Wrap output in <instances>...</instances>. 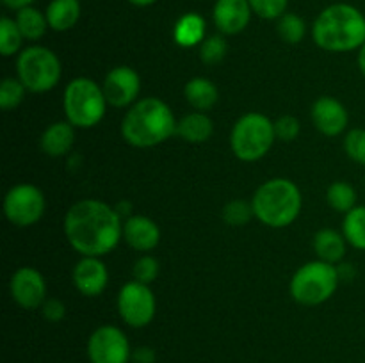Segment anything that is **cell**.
<instances>
[{"label": "cell", "mask_w": 365, "mask_h": 363, "mask_svg": "<svg viewBox=\"0 0 365 363\" xmlns=\"http://www.w3.org/2000/svg\"><path fill=\"white\" fill-rule=\"evenodd\" d=\"M64 235L82 256H103L113 251L123 237V221L107 203L82 199L64 216Z\"/></svg>", "instance_id": "obj_1"}, {"label": "cell", "mask_w": 365, "mask_h": 363, "mask_svg": "<svg viewBox=\"0 0 365 363\" xmlns=\"http://www.w3.org/2000/svg\"><path fill=\"white\" fill-rule=\"evenodd\" d=\"M175 114L155 96L138 100L121 121V135L135 148H152L177 134Z\"/></svg>", "instance_id": "obj_2"}, {"label": "cell", "mask_w": 365, "mask_h": 363, "mask_svg": "<svg viewBox=\"0 0 365 363\" xmlns=\"http://www.w3.org/2000/svg\"><path fill=\"white\" fill-rule=\"evenodd\" d=\"M312 34L323 50L351 52L365 43V16L349 4H334L321 11Z\"/></svg>", "instance_id": "obj_3"}, {"label": "cell", "mask_w": 365, "mask_h": 363, "mask_svg": "<svg viewBox=\"0 0 365 363\" xmlns=\"http://www.w3.org/2000/svg\"><path fill=\"white\" fill-rule=\"evenodd\" d=\"M255 217L271 228H285L302 212V192L289 178H271L255 191L252 199Z\"/></svg>", "instance_id": "obj_4"}, {"label": "cell", "mask_w": 365, "mask_h": 363, "mask_svg": "<svg viewBox=\"0 0 365 363\" xmlns=\"http://www.w3.org/2000/svg\"><path fill=\"white\" fill-rule=\"evenodd\" d=\"M103 89L93 78L77 77L64 89L63 107L66 121L77 128H93L103 120L107 109Z\"/></svg>", "instance_id": "obj_5"}, {"label": "cell", "mask_w": 365, "mask_h": 363, "mask_svg": "<svg viewBox=\"0 0 365 363\" xmlns=\"http://www.w3.org/2000/svg\"><path fill=\"white\" fill-rule=\"evenodd\" d=\"M277 141L274 121L260 112H248L235 121L230 135L234 155L245 162H255L269 153Z\"/></svg>", "instance_id": "obj_6"}, {"label": "cell", "mask_w": 365, "mask_h": 363, "mask_svg": "<svg viewBox=\"0 0 365 363\" xmlns=\"http://www.w3.org/2000/svg\"><path fill=\"white\" fill-rule=\"evenodd\" d=\"M341 274L334 263L314 260L299 267L291 280V295L296 302L316 306L335 294Z\"/></svg>", "instance_id": "obj_7"}, {"label": "cell", "mask_w": 365, "mask_h": 363, "mask_svg": "<svg viewBox=\"0 0 365 363\" xmlns=\"http://www.w3.org/2000/svg\"><path fill=\"white\" fill-rule=\"evenodd\" d=\"M61 60L46 46H29L16 60V73L31 93H46L61 80Z\"/></svg>", "instance_id": "obj_8"}, {"label": "cell", "mask_w": 365, "mask_h": 363, "mask_svg": "<svg viewBox=\"0 0 365 363\" xmlns=\"http://www.w3.org/2000/svg\"><path fill=\"white\" fill-rule=\"evenodd\" d=\"M45 194L32 184L14 185L4 198V214L7 221L18 228L38 223L45 214Z\"/></svg>", "instance_id": "obj_9"}, {"label": "cell", "mask_w": 365, "mask_h": 363, "mask_svg": "<svg viewBox=\"0 0 365 363\" xmlns=\"http://www.w3.org/2000/svg\"><path fill=\"white\" fill-rule=\"evenodd\" d=\"M118 312L128 326H148L157 312L155 295L152 288L135 280L125 283L118 294Z\"/></svg>", "instance_id": "obj_10"}, {"label": "cell", "mask_w": 365, "mask_h": 363, "mask_svg": "<svg viewBox=\"0 0 365 363\" xmlns=\"http://www.w3.org/2000/svg\"><path fill=\"white\" fill-rule=\"evenodd\" d=\"M88 356L91 363H128L132 351L127 335L116 326H100L89 337Z\"/></svg>", "instance_id": "obj_11"}, {"label": "cell", "mask_w": 365, "mask_h": 363, "mask_svg": "<svg viewBox=\"0 0 365 363\" xmlns=\"http://www.w3.org/2000/svg\"><path fill=\"white\" fill-rule=\"evenodd\" d=\"M103 95L113 107H128L138 102L141 91V77L128 66H116L103 78Z\"/></svg>", "instance_id": "obj_12"}, {"label": "cell", "mask_w": 365, "mask_h": 363, "mask_svg": "<svg viewBox=\"0 0 365 363\" xmlns=\"http://www.w3.org/2000/svg\"><path fill=\"white\" fill-rule=\"evenodd\" d=\"M11 295L25 310L41 308L46 301V283L43 274L34 267H20L11 276Z\"/></svg>", "instance_id": "obj_13"}, {"label": "cell", "mask_w": 365, "mask_h": 363, "mask_svg": "<svg viewBox=\"0 0 365 363\" xmlns=\"http://www.w3.org/2000/svg\"><path fill=\"white\" fill-rule=\"evenodd\" d=\"M71 280L82 295L96 298L106 290L109 283V273L100 256H82V260H78L77 265L73 267Z\"/></svg>", "instance_id": "obj_14"}, {"label": "cell", "mask_w": 365, "mask_h": 363, "mask_svg": "<svg viewBox=\"0 0 365 363\" xmlns=\"http://www.w3.org/2000/svg\"><path fill=\"white\" fill-rule=\"evenodd\" d=\"M312 121L321 134L328 137L341 135L348 127V110L334 96H321L312 105Z\"/></svg>", "instance_id": "obj_15"}, {"label": "cell", "mask_w": 365, "mask_h": 363, "mask_svg": "<svg viewBox=\"0 0 365 363\" xmlns=\"http://www.w3.org/2000/svg\"><path fill=\"white\" fill-rule=\"evenodd\" d=\"M252 13L248 0H217L214 4L212 18L217 31L234 36L248 27Z\"/></svg>", "instance_id": "obj_16"}, {"label": "cell", "mask_w": 365, "mask_h": 363, "mask_svg": "<svg viewBox=\"0 0 365 363\" xmlns=\"http://www.w3.org/2000/svg\"><path fill=\"white\" fill-rule=\"evenodd\" d=\"M123 238L135 251H152L160 241V230L153 219L146 216H130L123 221Z\"/></svg>", "instance_id": "obj_17"}, {"label": "cell", "mask_w": 365, "mask_h": 363, "mask_svg": "<svg viewBox=\"0 0 365 363\" xmlns=\"http://www.w3.org/2000/svg\"><path fill=\"white\" fill-rule=\"evenodd\" d=\"M75 142V127L70 121H56L48 125L41 134V149L48 157H64L70 153Z\"/></svg>", "instance_id": "obj_18"}, {"label": "cell", "mask_w": 365, "mask_h": 363, "mask_svg": "<svg viewBox=\"0 0 365 363\" xmlns=\"http://www.w3.org/2000/svg\"><path fill=\"white\" fill-rule=\"evenodd\" d=\"M184 96L192 109L205 112L216 105L220 93H217V88L212 80L205 77H195L185 84Z\"/></svg>", "instance_id": "obj_19"}, {"label": "cell", "mask_w": 365, "mask_h": 363, "mask_svg": "<svg viewBox=\"0 0 365 363\" xmlns=\"http://www.w3.org/2000/svg\"><path fill=\"white\" fill-rule=\"evenodd\" d=\"M346 237L344 233L324 228L319 230L314 237V251L317 253V258L328 263H337L346 255Z\"/></svg>", "instance_id": "obj_20"}, {"label": "cell", "mask_w": 365, "mask_h": 363, "mask_svg": "<svg viewBox=\"0 0 365 363\" xmlns=\"http://www.w3.org/2000/svg\"><path fill=\"white\" fill-rule=\"evenodd\" d=\"M212 132V120L205 112H200V110L187 114V116H184L177 123V135H180L184 141L192 142V144L209 141Z\"/></svg>", "instance_id": "obj_21"}, {"label": "cell", "mask_w": 365, "mask_h": 363, "mask_svg": "<svg viewBox=\"0 0 365 363\" xmlns=\"http://www.w3.org/2000/svg\"><path fill=\"white\" fill-rule=\"evenodd\" d=\"M45 14L50 28L57 32L70 31L81 18V2L78 0H52Z\"/></svg>", "instance_id": "obj_22"}, {"label": "cell", "mask_w": 365, "mask_h": 363, "mask_svg": "<svg viewBox=\"0 0 365 363\" xmlns=\"http://www.w3.org/2000/svg\"><path fill=\"white\" fill-rule=\"evenodd\" d=\"M173 39L184 48L202 45L205 39V20L196 13H187L177 20L173 27Z\"/></svg>", "instance_id": "obj_23"}, {"label": "cell", "mask_w": 365, "mask_h": 363, "mask_svg": "<svg viewBox=\"0 0 365 363\" xmlns=\"http://www.w3.org/2000/svg\"><path fill=\"white\" fill-rule=\"evenodd\" d=\"M14 20H16V25L20 28L24 39H29V41H38L39 38H43V34L46 32V27H48L46 14H43L41 11L31 6L18 11Z\"/></svg>", "instance_id": "obj_24"}, {"label": "cell", "mask_w": 365, "mask_h": 363, "mask_svg": "<svg viewBox=\"0 0 365 363\" xmlns=\"http://www.w3.org/2000/svg\"><path fill=\"white\" fill-rule=\"evenodd\" d=\"M342 233L353 248L365 251V205L355 206L346 214Z\"/></svg>", "instance_id": "obj_25"}, {"label": "cell", "mask_w": 365, "mask_h": 363, "mask_svg": "<svg viewBox=\"0 0 365 363\" xmlns=\"http://www.w3.org/2000/svg\"><path fill=\"white\" fill-rule=\"evenodd\" d=\"M328 205L335 210V212L348 214L356 206V191L351 184L348 182H334L328 187L327 192Z\"/></svg>", "instance_id": "obj_26"}, {"label": "cell", "mask_w": 365, "mask_h": 363, "mask_svg": "<svg viewBox=\"0 0 365 363\" xmlns=\"http://www.w3.org/2000/svg\"><path fill=\"white\" fill-rule=\"evenodd\" d=\"M24 36H21L20 28H18L16 20L4 16L0 20V52L4 57H11L20 50Z\"/></svg>", "instance_id": "obj_27"}, {"label": "cell", "mask_w": 365, "mask_h": 363, "mask_svg": "<svg viewBox=\"0 0 365 363\" xmlns=\"http://www.w3.org/2000/svg\"><path fill=\"white\" fill-rule=\"evenodd\" d=\"M307 25L305 20L302 16L294 13H285L284 16L278 18V34L284 39L285 43H291V45H296V43L302 41L305 38Z\"/></svg>", "instance_id": "obj_28"}, {"label": "cell", "mask_w": 365, "mask_h": 363, "mask_svg": "<svg viewBox=\"0 0 365 363\" xmlns=\"http://www.w3.org/2000/svg\"><path fill=\"white\" fill-rule=\"evenodd\" d=\"M253 216H255L253 205L245 199H234L223 206V221L228 226H245L252 221Z\"/></svg>", "instance_id": "obj_29"}, {"label": "cell", "mask_w": 365, "mask_h": 363, "mask_svg": "<svg viewBox=\"0 0 365 363\" xmlns=\"http://www.w3.org/2000/svg\"><path fill=\"white\" fill-rule=\"evenodd\" d=\"M25 91H27V88L21 84V80L18 77L4 78L2 85H0V107L4 110L16 109L24 102Z\"/></svg>", "instance_id": "obj_30"}, {"label": "cell", "mask_w": 365, "mask_h": 363, "mask_svg": "<svg viewBox=\"0 0 365 363\" xmlns=\"http://www.w3.org/2000/svg\"><path fill=\"white\" fill-rule=\"evenodd\" d=\"M228 45L225 41L223 36H210V38L203 39V43L200 45V57L205 64H217L225 59L227 56Z\"/></svg>", "instance_id": "obj_31"}, {"label": "cell", "mask_w": 365, "mask_h": 363, "mask_svg": "<svg viewBox=\"0 0 365 363\" xmlns=\"http://www.w3.org/2000/svg\"><path fill=\"white\" fill-rule=\"evenodd\" d=\"M344 149L348 157L355 162L365 166V130L364 128H353L348 132L344 139Z\"/></svg>", "instance_id": "obj_32"}, {"label": "cell", "mask_w": 365, "mask_h": 363, "mask_svg": "<svg viewBox=\"0 0 365 363\" xmlns=\"http://www.w3.org/2000/svg\"><path fill=\"white\" fill-rule=\"evenodd\" d=\"M253 13L259 14L264 20H274L282 18L287 9L289 0H248Z\"/></svg>", "instance_id": "obj_33"}, {"label": "cell", "mask_w": 365, "mask_h": 363, "mask_svg": "<svg viewBox=\"0 0 365 363\" xmlns=\"http://www.w3.org/2000/svg\"><path fill=\"white\" fill-rule=\"evenodd\" d=\"M134 280L139 283L150 285L152 281H155V278L159 276V262L153 256L145 255L141 258H138V262L134 263Z\"/></svg>", "instance_id": "obj_34"}, {"label": "cell", "mask_w": 365, "mask_h": 363, "mask_svg": "<svg viewBox=\"0 0 365 363\" xmlns=\"http://www.w3.org/2000/svg\"><path fill=\"white\" fill-rule=\"evenodd\" d=\"M299 130H302V127L294 116H282L274 121V135L284 142L294 141L299 135Z\"/></svg>", "instance_id": "obj_35"}, {"label": "cell", "mask_w": 365, "mask_h": 363, "mask_svg": "<svg viewBox=\"0 0 365 363\" xmlns=\"http://www.w3.org/2000/svg\"><path fill=\"white\" fill-rule=\"evenodd\" d=\"M41 313L48 322H61L66 315V306L61 299H46L41 305Z\"/></svg>", "instance_id": "obj_36"}, {"label": "cell", "mask_w": 365, "mask_h": 363, "mask_svg": "<svg viewBox=\"0 0 365 363\" xmlns=\"http://www.w3.org/2000/svg\"><path fill=\"white\" fill-rule=\"evenodd\" d=\"M157 354L152 347L148 345H143V347H138L134 352H132V362L134 363H155Z\"/></svg>", "instance_id": "obj_37"}, {"label": "cell", "mask_w": 365, "mask_h": 363, "mask_svg": "<svg viewBox=\"0 0 365 363\" xmlns=\"http://www.w3.org/2000/svg\"><path fill=\"white\" fill-rule=\"evenodd\" d=\"M2 2L6 4V6L9 7V9L20 11V9H24V7L31 6V4L34 2V0H2Z\"/></svg>", "instance_id": "obj_38"}, {"label": "cell", "mask_w": 365, "mask_h": 363, "mask_svg": "<svg viewBox=\"0 0 365 363\" xmlns=\"http://www.w3.org/2000/svg\"><path fill=\"white\" fill-rule=\"evenodd\" d=\"M359 68L362 71V75L365 77V43L360 46V52H359Z\"/></svg>", "instance_id": "obj_39"}, {"label": "cell", "mask_w": 365, "mask_h": 363, "mask_svg": "<svg viewBox=\"0 0 365 363\" xmlns=\"http://www.w3.org/2000/svg\"><path fill=\"white\" fill-rule=\"evenodd\" d=\"M130 4H134V6H139V7H146V6H152L153 2H157V0H128Z\"/></svg>", "instance_id": "obj_40"}]
</instances>
